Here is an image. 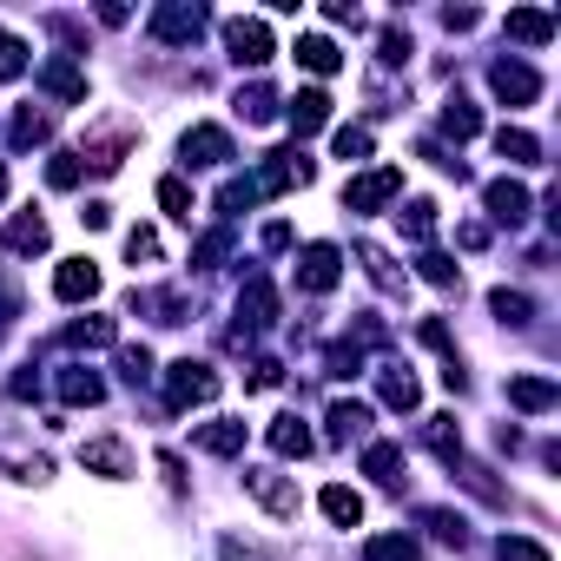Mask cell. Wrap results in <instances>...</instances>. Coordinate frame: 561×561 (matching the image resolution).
Listing matches in <instances>:
<instances>
[{"label": "cell", "instance_id": "f6af8a7d", "mask_svg": "<svg viewBox=\"0 0 561 561\" xmlns=\"http://www.w3.org/2000/svg\"><path fill=\"white\" fill-rule=\"evenodd\" d=\"M337 158H370V126H344L337 132Z\"/></svg>", "mask_w": 561, "mask_h": 561}, {"label": "cell", "instance_id": "7bdbcfd3", "mask_svg": "<svg viewBox=\"0 0 561 561\" xmlns=\"http://www.w3.org/2000/svg\"><path fill=\"white\" fill-rule=\"evenodd\" d=\"M231 252V231H212V238H199V252H192V265L199 271H218V258Z\"/></svg>", "mask_w": 561, "mask_h": 561}, {"label": "cell", "instance_id": "30bf717a", "mask_svg": "<svg viewBox=\"0 0 561 561\" xmlns=\"http://www.w3.org/2000/svg\"><path fill=\"white\" fill-rule=\"evenodd\" d=\"M271 317H278V291H271L265 278H252V284H245V297H238V344H245L252 331H265Z\"/></svg>", "mask_w": 561, "mask_h": 561}, {"label": "cell", "instance_id": "816d5d0a", "mask_svg": "<svg viewBox=\"0 0 561 561\" xmlns=\"http://www.w3.org/2000/svg\"><path fill=\"white\" fill-rule=\"evenodd\" d=\"M158 475H166V483H173V489H186V462H179L173 449H166V456H158Z\"/></svg>", "mask_w": 561, "mask_h": 561}, {"label": "cell", "instance_id": "6da1fadb", "mask_svg": "<svg viewBox=\"0 0 561 561\" xmlns=\"http://www.w3.org/2000/svg\"><path fill=\"white\" fill-rule=\"evenodd\" d=\"M212 396H218V370H212V364H192V357H179V364L166 370V404H173V410L212 404Z\"/></svg>", "mask_w": 561, "mask_h": 561}, {"label": "cell", "instance_id": "9a60e30c", "mask_svg": "<svg viewBox=\"0 0 561 561\" xmlns=\"http://www.w3.org/2000/svg\"><path fill=\"white\" fill-rule=\"evenodd\" d=\"M509 404H515V410H528V417H541V410H554V404H561V390H554L548 377H509Z\"/></svg>", "mask_w": 561, "mask_h": 561}, {"label": "cell", "instance_id": "7c38bea8", "mask_svg": "<svg viewBox=\"0 0 561 561\" xmlns=\"http://www.w3.org/2000/svg\"><path fill=\"white\" fill-rule=\"evenodd\" d=\"M483 199H489V218H496V225H522V218H528V205H535L522 179H489V186H483Z\"/></svg>", "mask_w": 561, "mask_h": 561}, {"label": "cell", "instance_id": "ffe728a7", "mask_svg": "<svg viewBox=\"0 0 561 561\" xmlns=\"http://www.w3.org/2000/svg\"><path fill=\"white\" fill-rule=\"evenodd\" d=\"M192 443H199L205 456H238V449H245V423H238V417H225V423H205Z\"/></svg>", "mask_w": 561, "mask_h": 561}, {"label": "cell", "instance_id": "4dcf8cb0", "mask_svg": "<svg viewBox=\"0 0 561 561\" xmlns=\"http://www.w3.org/2000/svg\"><path fill=\"white\" fill-rule=\"evenodd\" d=\"M489 310L502 317V324H515V331H522V324H528V317H535V304H528V291H509V284H502V291H489Z\"/></svg>", "mask_w": 561, "mask_h": 561}, {"label": "cell", "instance_id": "2e32d148", "mask_svg": "<svg viewBox=\"0 0 561 561\" xmlns=\"http://www.w3.org/2000/svg\"><path fill=\"white\" fill-rule=\"evenodd\" d=\"M40 87H47L53 100H73V106H79V100H87V73H79L73 60H47V66H40Z\"/></svg>", "mask_w": 561, "mask_h": 561}, {"label": "cell", "instance_id": "f907efd6", "mask_svg": "<svg viewBox=\"0 0 561 561\" xmlns=\"http://www.w3.org/2000/svg\"><path fill=\"white\" fill-rule=\"evenodd\" d=\"M475 21H483V14H475V8H449V14H443V27H449V34H469Z\"/></svg>", "mask_w": 561, "mask_h": 561}, {"label": "cell", "instance_id": "bcb514c9", "mask_svg": "<svg viewBox=\"0 0 561 561\" xmlns=\"http://www.w3.org/2000/svg\"><path fill=\"white\" fill-rule=\"evenodd\" d=\"M417 271H423V278L436 284V291H449V284H456V265H449L443 252H423V265H417Z\"/></svg>", "mask_w": 561, "mask_h": 561}, {"label": "cell", "instance_id": "7a4b0ae2", "mask_svg": "<svg viewBox=\"0 0 561 561\" xmlns=\"http://www.w3.org/2000/svg\"><path fill=\"white\" fill-rule=\"evenodd\" d=\"M245 489H252L278 522H297V509H304L297 483H291V475H278V469H245Z\"/></svg>", "mask_w": 561, "mask_h": 561}, {"label": "cell", "instance_id": "f546056e", "mask_svg": "<svg viewBox=\"0 0 561 561\" xmlns=\"http://www.w3.org/2000/svg\"><path fill=\"white\" fill-rule=\"evenodd\" d=\"M60 396H66V404H100L106 383H100L93 370H60Z\"/></svg>", "mask_w": 561, "mask_h": 561}, {"label": "cell", "instance_id": "4fadbf2b", "mask_svg": "<svg viewBox=\"0 0 561 561\" xmlns=\"http://www.w3.org/2000/svg\"><path fill=\"white\" fill-rule=\"evenodd\" d=\"M284 119H291V132H297V139H304V132H317V126L331 119V93H324V87H304V93H291Z\"/></svg>", "mask_w": 561, "mask_h": 561}, {"label": "cell", "instance_id": "ee69618b", "mask_svg": "<svg viewBox=\"0 0 561 561\" xmlns=\"http://www.w3.org/2000/svg\"><path fill=\"white\" fill-rule=\"evenodd\" d=\"M502 561H548V548L541 541H528V535H502V548H496Z\"/></svg>", "mask_w": 561, "mask_h": 561}, {"label": "cell", "instance_id": "681fc988", "mask_svg": "<svg viewBox=\"0 0 561 561\" xmlns=\"http://www.w3.org/2000/svg\"><path fill=\"white\" fill-rule=\"evenodd\" d=\"M456 245H462V252H483V245H489V225H475V218L456 225Z\"/></svg>", "mask_w": 561, "mask_h": 561}, {"label": "cell", "instance_id": "11a10c76", "mask_svg": "<svg viewBox=\"0 0 561 561\" xmlns=\"http://www.w3.org/2000/svg\"><path fill=\"white\" fill-rule=\"evenodd\" d=\"M0 199H8V173H0Z\"/></svg>", "mask_w": 561, "mask_h": 561}, {"label": "cell", "instance_id": "f35d334b", "mask_svg": "<svg viewBox=\"0 0 561 561\" xmlns=\"http://www.w3.org/2000/svg\"><path fill=\"white\" fill-rule=\"evenodd\" d=\"M53 139V119L47 113H21L14 119V145H47Z\"/></svg>", "mask_w": 561, "mask_h": 561}, {"label": "cell", "instance_id": "cb8c5ba5", "mask_svg": "<svg viewBox=\"0 0 561 561\" xmlns=\"http://www.w3.org/2000/svg\"><path fill=\"white\" fill-rule=\"evenodd\" d=\"M496 152L509 158V166H535V158H541V139L522 132V126H502V132H496Z\"/></svg>", "mask_w": 561, "mask_h": 561}, {"label": "cell", "instance_id": "74e56055", "mask_svg": "<svg viewBox=\"0 0 561 561\" xmlns=\"http://www.w3.org/2000/svg\"><path fill=\"white\" fill-rule=\"evenodd\" d=\"M218 554L225 561H284V548H258V541H238V535H225Z\"/></svg>", "mask_w": 561, "mask_h": 561}, {"label": "cell", "instance_id": "8fae6325", "mask_svg": "<svg viewBox=\"0 0 561 561\" xmlns=\"http://www.w3.org/2000/svg\"><path fill=\"white\" fill-rule=\"evenodd\" d=\"M179 152H186V166H225V158H231V132L225 126H192L179 139Z\"/></svg>", "mask_w": 561, "mask_h": 561}, {"label": "cell", "instance_id": "7402d4cb", "mask_svg": "<svg viewBox=\"0 0 561 561\" xmlns=\"http://www.w3.org/2000/svg\"><path fill=\"white\" fill-rule=\"evenodd\" d=\"M271 449L291 462V456H310V449H317V436H310L297 417H278V423H271Z\"/></svg>", "mask_w": 561, "mask_h": 561}, {"label": "cell", "instance_id": "8d00e7d4", "mask_svg": "<svg viewBox=\"0 0 561 561\" xmlns=\"http://www.w3.org/2000/svg\"><path fill=\"white\" fill-rule=\"evenodd\" d=\"M27 73V40L0 27V79H21Z\"/></svg>", "mask_w": 561, "mask_h": 561}, {"label": "cell", "instance_id": "5b68a950", "mask_svg": "<svg viewBox=\"0 0 561 561\" xmlns=\"http://www.w3.org/2000/svg\"><path fill=\"white\" fill-rule=\"evenodd\" d=\"M225 47H231L238 66H265V60L278 53V47H271V27H265V21H245V14L225 21Z\"/></svg>", "mask_w": 561, "mask_h": 561}, {"label": "cell", "instance_id": "1f68e13d", "mask_svg": "<svg viewBox=\"0 0 561 561\" xmlns=\"http://www.w3.org/2000/svg\"><path fill=\"white\" fill-rule=\"evenodd\" d=\"M423 528H430L436 541H449V548H462V541H469V522H462L456 509H423Z\"/></svg>", "mask_w": 561, "mask_h": 561}, {"label": "cell", "instance_id": "4316f807", "mask_svg": "<svg viewBox=\"0 0 561 561\" xmlns=\"http://www.w3.org/2000/svg\"><path fill=\"white\" fill-rule=\"evenodd\" d=\"M377 390H383V404H390V410H417V396H423L410 370H383V377H377Z\"/></svg>", "mask_w": 561, "mask_h": 561}, {"label": "cell", "instance_id": "d590c367", "mask_svg": "<svg viewBox=\"0 0 561 561\" xmlns=\"http://www.w3.org/2000/svg\"><path fill=\"white\" fill-rule=\"evenodd\" d=\"M265 192H258V179H225V192H218V212L231 218V212H245V205H258Z\"/></svg>", "mask_w": 561, "mask_h": 561}, {"label": "cell", "instance_id": "f5cc1de1", "mask_svg": "<svg viewBox=\"0 0 561 561\" xmlns=\"http://www.w3.org/2000/svg\"><path fill=\"white\" fill-rule=\"evenodd\" d=\"M106 218H113V205H106V199H93V205H87V212H79V225H93V231H100V225H106Z\"/></svg>", "mask_w": 561, "mask_h": 561}, {"label": "cell", "instance_id": "8992f818", "mask_svg": "<svg viewBox=\"0 0 561 561\" xmlns=\"http://www.w3.org/2000/svg\"><path fill=\"white\" fill-rule=\"evenodd\" d=\"M337 278H344V252L337 245H304V258H297V284L304 291H337Z\"/></svg>", "mask_w": 561, "mask_h": 561}, {"label": "cell", "instance_id": "9c48e42d", "mask_svg": "<svg viewBox=\"0 0 561 561\" xmlns=\"http://www.w3.org/2000/svg\"><path fill=\"white\" fill-rule=\"evenodd\" d=\"M53 297H60V304H87V297H100V265H93V258H66V265L53 271Z\"/></svg>", "mask_w": 561, "mask_h": 561}, {"label": "cell", "instance_id": "d6986e66", "mask_svg": "<svg viewBox=\"0 0 561 561\" xmlns=\"http://www.w3.org/2000/svg\"><path fill=\"white\" fill-rule=\"evenodd\" d=\"M509 40H522V47H548V40H554V14H541V8H515V14H509Z\"/></svg>", "mask_w": 561, "mask_h": 561}, {"label": "cell", "instance_id": "f1b7e54d", "mask_svg": "<svg viewBox=\"0 0 561 561\" xmlns=\"http://www.w3.org/2000/svg\"><path fill=\"white\" fill-rule=\"evenodd\" d=\"M443 132H449V139L462 145V139H475V132H483V113H475V106H469V100L456 93V100L443 106Z\"/></svg>", "mask_w": 561, "mask_h": 561}, {"label": "cell", "instance_id": "d4e9b609", "mask_svg": "<svg viewBox=\"0 0 561 561\" xmlns=\"http://www.w3.org/2000/svg\"><path fill=\"white\" fill-rule=\"evenodd\" d=\"M297 66H310V73H337V66H344V53H337L324 34H304V40H297Z\"/></svg>", "mask_w": 561, "mask_h": 561}, {"label": "cell", "instance_id": "277c9868", "mask_svg": "<svg viewBox=\"0 0 561 561\" xmlns=\"http://www.w3.org/2000/svg\"><path fill=\"white\" fill-rule=\"evenodd\" d=\"M489 93H496L502 106H535V100H541V79H535V66H522V60H496V66H489Z\"/></svg>", "mask_w": 561, "mask_h": 561}, {"label": "cell", "instance_id": "ab89813d", "mask_svg": "<svg viewBox=\"0 0 561 561\" xmlns=\"http://www.w3.org/2000/svg\"><path fill=\"white\" fill-rule=\"evenodd\" d=\"M119 370H126V383H132V390H139V383H152V350H145V344H126V350H119Z\"/></svg>", "mask_w": 561, "mask_h": 561}, {"label": "cell", "instance_id": "b9f144b4", "mask_svg": "<svg viewBox=\"0 0 561 561\" xmlns=\"http://www.w3.org/2000/svg\"><path fill=\"white\" fill-rule=\"evenodd\" d=\"M377 60H383V66H404V60H410V34H404V27H383Z\"/></svg>", "mask_w": 561, "mask_h": 561}, {"label": "cell", "instance_id": "83f0119b", "mask_svg": "<svg viewBox=\"0 0 561 561\" xmlns=\"http://www.w3.org/2000/svg\"><path fill=\"white\" fill-rule=\"evenodd\" d=\"M364 561H423V548L410 535H370L364 541Z\"/></svg>", "mask_w": 561, "mask_h": 561}, {"label": "cell", "instance_id": "44dd1931", "mask_svg": "<svg viewBox=\"0 0 561 561\" xmlns=\"http://www.w3.org/2000/svg\"><path fill=\"white\" fill-rule=\"evenodd\" d=\"M370 430V404H350V396H337L331 404V443H350Z\"/></svg>", "mask_w": 561, "mask_h": 561}, {"label": "cell", "instance_id": "c3c4849f", "mask_svg": "<svg viewBox=\"0 0 561 561\" xmlns=\"http://www.w3.org/2000/svg\"><path fill=\"white\" fill-rule=\"evenodd\" d=\"M47 179H53L60 192H66V186H79V158H73V152H60L53 166H47Z\"/></svg>", "mask_w": 561, "mask_h": 561}, {"label": "cell", "instance_id": "e575fe53", "mask_svg": "<svg viewBox=\"0 0 561 561\" xmlns=\"http://www.w3.org/2000/svg\"><path fill=\"white\" fill-rule=\"evenodd\" d=\"M357 265H364V271L377 278V291H404V271H396V265H390V258H383L377 245H357Z\"/></svg>", "mask_w": 561, "mask_h": 561}, {"label": "cell", "instance_id": "7dc6e473", "mask_svg": "<svg viewBox=\"0 0 561 561\" xmlns=\"http://www.w3.org/2000/svg\"><path fill=\"white\" fill-rule=\"evenodd\" d=\"M126 258H132V265H139V258H158V231H145V225L126 231Z\"/></svg>", "mask_w": 561, "mask_h": 561}, {"label": "cell", "instance_id": "ba28073f", "mask_svg": "<svg viewBox=\"0 0 561 561\" xmlns=\"http://www.w3.org/2000/svg\"><path fill=\"white\" fill-rule=\"evenodd\" d=\"M132 139H139V126H132V119H113V126L87 132V166L119 173V158H126V145H132Z\"/></svg>", "mask_w": 561, "mask_h": 561}, {"label": "cell", "instance_id": "60d3db41", "mask_svg": "<svg viewBox=\"0 0 561 561\" xmlns=\"http://www.w3.org/2000/svg\"><path fill=\"white\" fill-rule=\"evenodd\" d=\"M158 205H166L173 218H192V186L186 179H158Z\"/></svg>", "mask_w": 561, "mask_h": 561}, {"label": "cell", "instance_id": "3957f363", "mask_svg": "<svg viewBox=\"0 0 561 561\" xmlns=\"http://www.w3.org/2000/svg\"><path fill=\"white\" fill-rule=\"evenodd\" d=\"M396 192H404V173H396V166H377V173H364V179L344 186V212H383Z\"/></svg>", "mask_w": 561, "mask_h": 561}, {"label": "cell", "instance_id": "5bb4252c", "mask_svg": "<svg viewBox=\"0 0 561 561\" xmlns=\"http://www.w3.org/2000/svg\"><path fill=\"white\" fill-rule=\"evenodd\" d=\"M79 462H87L93 475H132V456H126V443H113V436H93V443H79Z\"/></svg>", "mask_w": 561, "mask_h": 561}, {"label": "cell", "instance_id": "ac0fdd59", "mask_svg": "<svg viewBox=\"0 0 561 561\" xmlns=\"http://www.w3.org/2000/svg\"><path fill=\"white\" fill-rule=\"evenodd\" d=\"M8 252H14V258L47 252V218H40V212H14V225H8Z\"/></svg>", "mask_w": 561, "mask_h": 561}, {"label": "cell", "instance_id": "484cf974", "mask_svg": "<svg viewBox=\"0 0 561 561\" xmlns=\"http://www.w3.org/2000/svg\"><path fill=\"white\" fill-rule=\"evenodd\" d=\"M324 515H331L337 528H357V522H364V496L344 489V483H331V489H324Z\"/></svg>", "mask_w": 561, "mask_h": 561}, {"label": "cell", "instance_id": "836d02e7", "mask_svg": "<svg viewBox=\"0 0 561 561\" xmlns=\"http://www.w3.org/2000/svg\"><path fill=\"white\" fill-rule=\"evenodd\" d=\"M238 113H245L252 126H271L278 119V93L271 87H245V93H238Z\"/></svg>", "mask_w": 561, "mask_h": 561}, {"label": "cell", "instance_id": "d6a6232c", "mask_svg": "<svg viewBox=\"0 0 561 561\" xmlns=\"http://www.w3.org/2000/svg\"><path fill=\"white\" fill-rule=\"evenodd\" d=\"M396 225H404V238H410V245H423V238L436 231V205H430V199H417V205H404V212H396Z\"/></svg>", "mask_w": 561, "mask_h": 561}, {"label": "cell", "instance_id": "603a6c76", "mask_svg": "<svg viewBox=\"0 0 561 561\" xmlns=\"http://www.w3.org/2000/svg\"><path fill=\"white\" fill-rule=\"evenodd\" d=\"M119 331H113V317H79V324H66V344L73 350H106Z\"/></svg>", "mask_w": 561, "mask_h": 561}, {"label": "cell", "instance_id": "52a82bcc", "mask_svg": "<svg viewBox=\"0 0 561 561\" xmlns=\"http://www.w3.org/2000/svg\"><path fill=\"white\" fill-rule=\"evenodd\" d=\"M199 34H205V8H186V0H173V8L152 14V40H166V47H192Z\"/></svg>", "mask_w": 561, "mask_h": 561}, {"label": "cell", "instance_id": "e0dca14e", "mask_svg": "<svg viewBox=\"0 0 561 561\" xmlns=\"http://www.w3.org/2000/svg\"><path fill=\"white\" fill-rule=\"evenodd\" d=\"M364 475H377L383 489H404V443H370L364 449Z\"/></svg>", "mask_w": 561, "mask_h": 561}, {"label": "cell", "instance_id": "db71d44e", "mask_svg": "<svg viewBox=\"0 0 561 561\" xmlns=\"http://www.w3.org/2000/svg\"><path fill=\"white\" fill-rule=\"evenodd\" d=\"M291 245V225H265V252H284Z\"/></svg>", "mask_w": 561, "mask_h": 561}]
</instances>
